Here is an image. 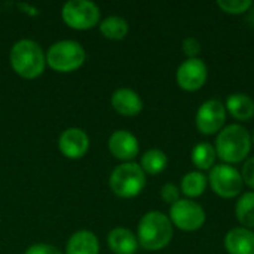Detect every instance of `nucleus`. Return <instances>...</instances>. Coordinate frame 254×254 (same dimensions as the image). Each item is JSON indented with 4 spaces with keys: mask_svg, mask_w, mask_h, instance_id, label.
<instances>
[{
    "mask_svg": "<svg viewBox=\"0 0 254 254\" xmlns=\"http://www.w3.org/2000/svg\"><path fill=\"white\" fill-rule=\"evenodd\" d=\"M252 134L249 129L240 124H231L222 128L216 137L214 149L217 158L225 164H238L243 162L252 150Z\"/></svg>",
    "mask_w": 254,
    "mask_h": 254,
    "instance_id": "f257e3e1",
    "label": "nucleus"
},
{
    "mask_svg": "<svg viewBox=\"0 0 254 254\" xmlns=\"http://www.w3.org/2000/svg\"><path fill=\"white\" fill-rule=\"evenodd\" d=\"M173 235V223L170 217L162 211H149L141 217L138 223L137 240L144 250L158 252L165 249L171 243Z\"/></svg>",
    "mask_w": 254,
    "mask_h": 254,
    "instance_id": "f03ea898",
    "label": "nucleus"
},
{
    "mask_svg": "<svg viewBox=\"0 0 254 254\" xmlns=\"http://www.w3.org/2000/svg\"><path fill=\"white\" fill-rule=\"evenodd\" d=\"M10 65L24 79L39 77L46 65V55L39 43L30 39L16 42L10 49Z\"/></svg>",
    "mask_w": 254,
    "mask_h": 254,
    "instance_id": "7ed1b4c3",
    "label": "nucleus"
},
{
    "mask_svg": "<svg viewBox=\"0 0 254 254\" xmlns=\"http://www.w3.org/2000/svg\"><path fill=\"white\" fill-rule=\"evenodd\" d=\"M85 60V49L74 40H60L54 43L46 54L48 65L60 73H70L77 70L83 65Z\"/></svg>",
    "mask_w": 254,
    "mask_h": 254,
    "instance_id": "20e7f679",
    "label": "nucleus"
},
{
    "mask_svg": "<svg viewBox=\"0 0 254 254\" xmlns=\"http://www.w3.org/2000/svg\"><path fill=\"white\" fill-rule=\"evenodd\" d=\"M146 186V173L135 162H125L116 167L110 176V188L121 198H134Z\"/></svg>",
    "mask_w": 254,
    "mask_h": 254,
    "instance_id": "39448f33",
    "label": "nucleus"
},
{
    "mask_svg": "<svg viewBox=\"0 0 254 254\" xmlns=\"http://www.w3.org/2000/svg\"><path fill=\"white\" fill-rule=\"evenodd\" d=\"M170 220L185 232H193L204 226L207 214L201 204L189 198H180L170 207Z\"/></svg>",
    "mask_w": 254,
    "mask_h": 254,
    "instance_id": "423d86ee",
    "label": "nucleus"
},
{
    "mask_svg": "<svg viewBox=\"0 0 254 254\" xmlns=\"http://www.w3.org/2000/svg\"><path fill=\"white\" fill-rule=\"evenodd\" d=\"M208 185L211 190L222 198H234L241 193L244 182L241 173L229 164H217L210 170Z\"/></svg>",
    "mask_w": 254,
    "mask_h": 254,
    "instance_id": "0eeeda50",
    "label": "nucleus"
},
{
    "mask_svg": "<svg viewBox=\"0 0 254 254\" xmlns=\"http://www.w3.org/2000/svg\"><path fill=\"white\" fill-rule=\"evenodd\" d=\"M64 22L74 30L92 28L100 21V9L89 0H70L63 6Z\"/></svg>",
    "mask_w": 254,
    "mask_h": 254,
    "instance_id": "6e6552de",
    "label": "nucleus"
},
{
    "mask_svg": "<svg viewBox=\"0 0 254 254\" xmlns=\"http://www.w3.org/2000/svg\"><path fill=\"white\" fill-rule=\"evenodd\" d=\"M226 121V107L220 100L211 98L204 101L196 115H195V124L196 128L207 135L219 132Z\"/></svg>",
    "mask_w": 254,
    "mask_h": 254,
    "instance_id": "1a4fd4ad",
    "label": "nucleus"
},
{
    "mask_svg": "<svg viewBox=\"0 0 254 254\" xmlns=\"http://www.w3.org/2000/svg\"><path fill=\"white\" fill-rule=\"evenodd\" d=\"M208 77V68L207 64L201 58H188L185 60L176 73L177 83L185 91H198L204 86Z\"/></svg>",
    "mask_w": 254,
    "mask_h": 254,
    "instance_id": "9d476101",
    "label": "nucleus"
},
{
    "mask_svg": "<svg viewBox=\"0 0 254 254\" xmlns=\"http://www.w3.org/2000/svg\"><path fill=\"white\" fill-rule=\"evenodd\" d=\"M58 147L61 153L68 159H79L86 155L89 149V138L86 132L80 128H68L63 131L58 140Z\"/></svg>",
    "mask_w": 254,
    "mask_h": 254,
    "instance_id": "9b49d317",
    "label": "nucleus"
},
{
    "mask_svg": "<svg viewBox=\"0 0 254 254\" xmlns=\"http://www.w3.org/2000/svg\"><path fill=\"white\" fill-rule=\"evenodd\" d=\"M109 150L115 158L122 159L125 162H131V159H134L138 155L140 146L134 134H131L127 129H119L110 135Z\"/></svg>",
    "mask_w": 254,
    "mask_h": 254,
    "instance_id": "f8f14e48",
    "label": "nucleus"
},
{
    "mask_svg": "<svg viewBox=\"0 0 254 254\" xmlns=\"http://www.w3.org/2000/svg\"><path fill=\"white\" fill-rule=\"evenodd\" d=\"M112 106L122 116H137L143 110V100L135 91L119 88L112 95Z\"/></svg>",
    "mask_w": 254,
    "mask_h": 254,
    "instance_id": "ddd939ff",
    "label": "nucleus"
},
{
    "mask_svg": "<svg viewBox=\"0 0 254 254\" xmlns=\"http://www.w3.org/2000/svg\"><path fill=\"white\" fill-rule=\"evenodd\" d=\"M225 249L229 254H254V232L247 228H234L225 235Z\"/></svg>",
    "mask_w": 254,
    "mask_h": 254,
    "instance_id": "4468645a",
    "label": "nucleus"
},
{
    "mask_svg": "<svg viewBox=\"0 0 254 254\" xmlns=\"http://www.w3.org/2000/svg\"><path fill=\"white\" fill-rule=\"evenodd\" d=\"M109 247L115 254H134L138 249L137 237L127 228H115L110 231L109 237Z\"/></svg>",
    "mask_w": 254,
    "mask_h": 254,
    "instance_id": "2eb2a0df",
    "label": "nucleus"
},
{
    "mask_svg": "<svg viewBox=\"0 0 254 254\" xmlns=\"http://www.w3.org/2000/svg\"><path fill=\"white\" fill-rule=\"evenodd\" d=\"M226 112L237 121H250L254 116V100L246 92H234L226 100Z\"/></svg>",
    "mask_w": 254,
    "mask_h": 254,
    "instance_id": "dca6fc26",
    "label": "nucleus"
},
{
    "mask_svg": "<svg viewBox=\"0 0 254 254\" xmlns=\"http://www.w3.org/2000/svg\"><path fill=\"white\" fill-rule=\"evenodd\" d=\"M100 243L89 231H79L73 234L67 243L65 254H98Z\"/></svg>",
    "mask_w": 254,
    "mask_h": 254,
    "instance_id": "f3484780",
    "label": "nucleus"
},
{
    "mask_svg": "<svg viewBox=\"0 0 254 254\" xmlns=\"http://www.w3.org/2000/svg\"><path fill=\"white\" fill-rule=\"evenodd\" d=\"M190 158L192 162L196 168L207 171L211 170L216 165V159H217V152L214 149V146L208 141H201L198 144H195L192 147L190 152Z\"/></svg>",
    "mask_w": 254,
    "mask_h": 254,
    "instance_id": "a211bd4d",
    "label": "nucleus"
},
{
    "mask_svg": "<svg viewBox=\"0 0 254 254\" xmlns=\"http://www.w3.org/2000/svg\"><path fill=\"white\" fill-rule=\"evenodd\" d=\"M208 185V179L201 171H190L183 176L180 183V192L189 199L201 196Z\"/></svg>",
    "mask_w": 254,
    "mask_h": 254,
    "instance_id": "6ab92c4d",
    "label": "nucleus"
},
{
    "mask_svg": "<svg viewBox=\"0 0 254 254\" xmlns=\"http://www.w3.org/2000/svg\"><path fill=\"white\" fill-rule=\"evenodd\" d=\"M128 30H129V27H128L127 19L122 16H118V15L107 16L100 24L101 34L110 40H122L128 34Z\"/></svg>",
    "mask_w": 254,
    "mask_h": 254,
    "instance_id": "aec40b11",
    "label": "nucleus"
},
{
    "mask_svg": "<svg viewBox=\"0 0 254 254\" xmlns=\"http://www.w3.org/2000/svg\"><path fill=\"white\" fill-rule=\"evenodd\" d=\"M235 214L243 228H254V190L246 192L240 196L235 205Z\"/></svg>",
    "mask_w": 254,
    "mask_h": 254,
    "instance_id": "412c9836",
    "label": "nucleus"
},
{
    "mask_svg": "<svg viewBox=\"0 0 254 254\" xmlns=\"http://www.w3.org/2000/svg\"><path fill=\"white\" fill-rule=\"evenodd\" d=\"M167 165H168V158L165 152H162L161 149H150L144 152V155L141 156V162H140L141 170L152 176L161 174L167 168Z\"/></svg>",
    "mask_w": 254,
    "mask_h": 254,
    "instance_id": "4be33fe9",
    "label": "nucleus"
},
{
    "mask_svg": "<svg viewBox=\"0 0 254 254\" xmlns=\"http://www.w3.org/2000/svg\"><path fill=\"white\" fill-rule=\"evenodd\" d=\"M217 6L226 13H246L253 7L252 0H217Z\"/></svg>",
    "mask_w": 254,
    "mask_h": 254,
    "instance_id": "5701e85b",
    "label": "nucleus"
},
{
    "mask_svg": "<svg viewBox=\"0 0 254 254\" xmlns=\"http://www.w3.org/2000/svg\"><path fill=\"white\" fill-rule=\"evenodd\" d=\"M161 198L164 199V202L173 205L180 199V188L176 186L174 183H165L161 188Z\"/></svg>",
    "mask_w": 254,
    "mask_h": 254,
    "instance_id": "b1692460",
    "label": "nucleus"
},
{
    "mask_svg": "<svg viewBox=\"0 0 254 254\" xmlns=\"http://www.w3.org/2000/svg\"><path fill=\"white\" fill-rule=\"evenodd\" d=\"M182 49H183V54L188 57V58H196L198 54L201 52V43L196 37H186L182 43Z\"/></svg>",
    "mask_w": 254,
    "mask_h": 254,
    "instance_id": "393cba45",
    "label": "nucleus"
},
{
    "mask_svg": "<svg viewBox=\"0 0 254 254\" xmlns=\"http://www.w3.org/2000/svg\"><path fill=\"white\" fill-rule=\"evenodd\" d=\"M241 177H243V182L249 186L254 189V156L246 159L244 162V167L241 170Z\"/></svg>",
    "mask_w": 254,
    "mask_h": 254,
    "instance_id": "a878e982",
    "label": "nucleus"
},
{
    "mask_svg": "<svg viewBox=\"0 0 254 254\" xmlns=\"http://www.w3.org/2000/svg\"><path fill=\"white\" fill-rule=\"evenodd\" d=\"M24 254H61V252L57 247L49 246V244H36V246H31Z\"/></svg>",
    "mask_w": 254,
    "mask_h": 254,
    "instance_id": "bb28decb",
    "label": "nucleus"
},
{
    "mask_svg": "<svg viewBox=\"0 0 254 254\" xmlns=\"http://www.w3.org/2000/svg\"><path fill=\"white\" fill-rule=\"evenodd\" d=\"M252 144L254 146V131H253V135H252Z\"/></svg>",
    "mask_w": 254,
    "mask_h": 254,
    "instance_id": "cd10ccee",
    "label": "nucleus"
}]
</instances>
